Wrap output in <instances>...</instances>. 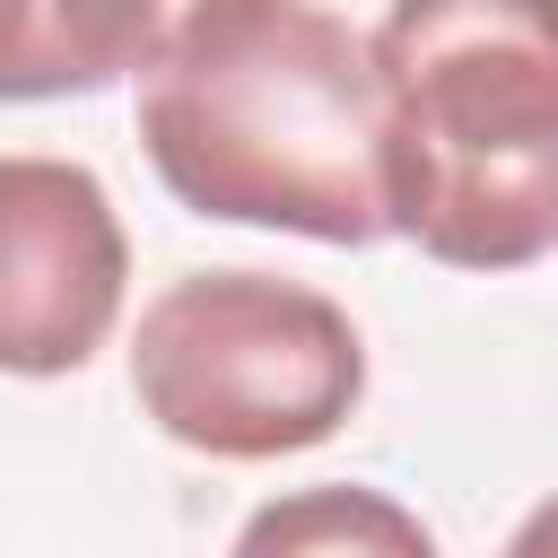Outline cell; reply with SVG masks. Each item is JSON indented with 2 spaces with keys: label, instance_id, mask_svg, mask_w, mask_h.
Returning <instances> with one entry per match:
<instances>
[{
  "label": "cell",
  "instance_id": "cell-4",
  "mask_svg": "<svg viewBox=\"0 0 558 558\" xmlns=\"http://www.w3.org/2000/svg\"><path fill=\"white\" fill-rule=\"evenodd\" d=\"M131 279L113 192L78 157H0V375H70L105 349Z\"/></svg>",
  "mask_w": 558,
  "mask_h": 558
},
{
  "label": "cell",
  "instance_id": "cell-7",
  "mask_svg": "<svg viewBox=\"0 0 558 558\" xmlns=\"http://www.w3.org/2000/svg\"><path fill=\"white\" fill-rule=\"evenodd\" d=\"M497 558H558V497H541V506L514 523V541H506Z\"/></svg>",
  "mask_w": 558,
  "mask_h": 558
},
{
  "label": "cell",
  "instance_id": "cell-2",
  "mask_svg": "<svg viewBox=\"0 0 558 558\" xmlns=\"http://www.w3.org/2000/svg\"><path fill=\"white\" fill-rule=\"evenodd\" d=\"M384 218L445 270L558 244V0H392L375 44Z\"/></svg>",
  "mask_w": 558,
  "mask_h": 558
},
{
  "label": "cell",
  "instance_id": "cell-6",
  "mask_svg": "<svg viewBox=\"0 0 558 558\" xmlns=\"http://www.w3.org/2000/svg\"><path fill=\"white\" fill-rule=\"evenodd\" d=\"M227 558H436V532L384 488L323 480L253 506Z\"/></svg>",
  "mask_w": 558,
  "mask_h": 558
},
{
  "label": "cell",
  "instance_id": "cell-1",
  "mask_svg": "<svg viewBox=\"0 0 558 558\" xmlns=\"http://www.w3.org/2000/svg\"><path fill=\"white\" fill-rule=\"evenodd\" d=\"M140 140L201 218L314 244L392 235L366 35L323 0H192L140 78Z\"/></svg>",
  "mask_w": 558,
  "mask_h": 558
},
{
  "label": "cell",
  "instance_id": "cell-5",
  "mask_svg": "<svg viewBox=\"0 0 558 558\" xmlns=\"http://www.w3.org/2000/svg\"><path fill=\"white\" fill-rule=\"evenodd\" d=\"M192 0H0V105L148 78Z\"/></svg>",
  "mask_w": 558,
  "mask_h": 558
},
{
  "label": "cell",
  "instance_id": "cell-3",
  "mask_svg": "<svg viewBox=\"0 0 558 558\" xmlns=\"http://www.w3.org/2000/svg\"><path fill=\"white\" fill-rule=\"evenodd\" d=\"M140 410L209 462H279L349 427L366 401L357 323L270 270H192L131 331Z\"/></svg>",
  "mask_w": 558,
  "mask_h": 558
}]
</instances>
